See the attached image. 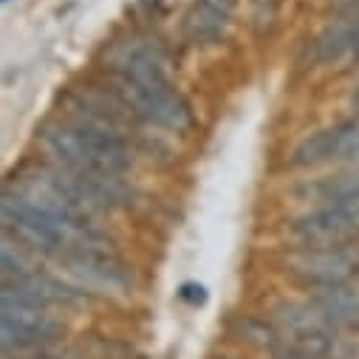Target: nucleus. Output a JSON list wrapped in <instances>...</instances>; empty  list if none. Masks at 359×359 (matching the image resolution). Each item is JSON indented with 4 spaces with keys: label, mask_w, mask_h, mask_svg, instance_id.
<instances>
[{
    "label": "nucleus",
    "mask_w": 359,
    "mask_h": 359,
    "mask_svg": "<svg viewBox=\"0 0 359 359\" xmlns=\"http://www.w3.org/2000/svg\"><path fill=\"white\" fill-rule=\"evenodd\" d=\"M161 4H164V0H139V6H142L147 15H156V12L161 9Z\"/></svg>",
    "instance_id": "16"
},
{
    "label": "nucleus",
    "mask_w": 359,
    "mask_h": 359,
    "mask_svg": "<svg viewBox=\"0 0 359 359\" xmlns=\"http://www.w3.org/2000/svg\"><path fill=\"white\" fill-rule=\"evenodd\" d=\"M232 337L255 351H266L272 356L275 351H280L286 345V337L280 334V328L272 323V320H260V317H252V314H241L232 320Z\"/></svg>",
    "instance_id": "10"
},
{
    "label": "nucleus",
    "mask_w": 359,
    "mask_h": 359,
    "mask_svg": "<svg viewBox=\"0 0 359 359\" xmlns=\"http://www.w3.org/2000/svg\"><path fill=\"white\" fill-rule=\"evenodd\" d=\"M320 314H325L337 328L342 331H359V278H351L345 283L334 286H317L309 289L306 297Z\"/></svg>",
    "instance_id": "7"
},
{
    "label": "nucleus",
    "mask_w": 359,
    "mask_h": 359,
    "mask_svg": "<svg viewBox=\"0 0 359 359\" xmlns=\"http://www.w3.org/2000/svg\"><path fill=\"white\" fill-rule=\"evenodd\" d=\"M68 280L85 294H128L133 286L130 269L116 257L111 246H71L60 255Z\"/></svg>",
    "instance_id": "4"
},
{
    "label": "nucleus",
    "mask_w": 359,
    "mask_h": 359,
    "mask_svg": "<svg viewBox=\"0 0 359 359\" xmlns=\"http://www.w3.org/2000/svg\"><path fill=\"white\" fill-rule=\"evenodd\" d=\"M351 18V57L356 60L359 57V12H353V15H348Z\"/></svg>",
    "instance_id": "14"
},
{
    "label": "nucleus",
    "mask_w": 359,
    "mask_h": 359,
    "mask_svg": "<svg viewBox=\"0 0 359 359\" xmlns=\"http://www.w3.org/2000/svg\"><path fill=\"white\" fill-rule=\"evenodd\" d=\"M331 136V164H356L359 161V114L328 128Z\"/></svg>",
    "instance_id": "12"
},
{
    "label": "nucleus",
    "mask_w": 359,
    "mask_h": 359,
    "mask_svg": "<svg viewBox=\"0 0 359 359\" xmlns=\"http://www.w3.org/2000/svg\"><path fill=\"white\" fill-rule=\"evenodd\" d=\"M4 232L6 238L23 243L32 252L40 255H65L74 246V235L62 221L32 204L18 190L6 187L4 193Z\"/></svg>",
    "instance_id": "1"
},
{
    "label": "nucleus",
    "mask_w": 359,
    "mask_h": 359,
    "mask_svg": "<svg viewBox=\"0 0 359 359\" xmlns=\"http://www.w3.org/2000/svg\"><path fill=\"white\" fill-rule=\"evenodd\" d=\"M272 323L280 328L289 345L303 351L325 353L331 359H345L351 351L348 331L337 328L325 314H320L309 300H283L272 309Z\"/></svg>",
    "instance_id": "2"
},
{
    "label": "nucleus",
    "mask_w": 359,
    "mask_h": 359,
    "mask_svg": "<svg viewBox=\"0 0 359 359\" xmlns=\"http://www.w3.org/2000/svg\"><path fill=\"white\" fill-rule=\"evenodd\" d=\"M226 23H229V9L212 4V0H198L184 15L182 32L190 46H215L226 34Z\"/></svg>",
    "instance_id": "9"
},
{
    "label": "nucleus",
    "mask_w": 359,
    "mask_h": 359,
    "mask_svg": "<svg viewBox=\"0 0 359 359\" xmlns=\"http://www.w3.org/2000/svg\"><path fill=\"white\" fill-rule=\"evenodd\" d=\"M289 238L297 246H337L359 241V201L325 204L289 224Z\"/></svg>",
    "instance_id": "6"
},
{
    "label": "nucleus",
    "mask_w": 359,
    "mask_h": 359,
    "mask_svg": "<svg viewBox=\"0 0 359 359\" xmlns=\"http://www.w3.org/2000/svg\"><path fill=\"white\" fill-rule=\"evenodd\" d=\"M294 196L300 201H309V204H317V207L359 201V167L311 178V182H306L294 190Z\"/></svg>",
    "instance_id": "8"
},
{
    "label": "nucleus",
    "mask_w": 359,
    "mask_h": 359,
    "mask_svg": "<svg viewBox=\"0 0 359 359\" xmlns=\"http://www.w3.org/2000/svg\"><path fill=\"white\" fill-rule=\"evenodd\" d=\"M272 359H331V356H325V353H314V351H303V348L286 342L280 351L272 353Z\"/></svg>",
    "instance_id": "13"
},
{
    "label": "nucleus",
    "mask_w": 359,
    "mask_h": 359,
    "mask_svg": "<svg viewBox=\"0 0 359 359\" xmlns=\"http://www.w3.org/2000/svg\"><path fill=\"white\" fill-rule=\"evenodd\" d=\"M221 359H232V356H221Z\"/></svg>",
    "instance_id": "18"
},
{
    "label": "nucleus",
    "mask_w": 359,
    "mask_h": 359,
    "mask_svg": "<svg viewBox=\"0 0 359 359\" xmlns=\"http://www.w3.org/2000/svg\"><path fill=\"white\" fill-rule=\"evenodd\" d=\"M351 51L353 48H351V18L348 15H342L339 20H334L314 40V60L317 62H339Z\"/></svg>",
    "instance_id": "11"
},
{
    "label": "nucleus",
    "mask_w": 359,
    "mask_h": 359,
    "mask_svg": "<svg viewBox=\"0 0 359 359\" xmlns=\"http://www.w3.org/2000/svg\"><path fill=\"white\" fill-rule=\"evenodd\" d=\"M334 6L339 15H353L359 12V0H334Z\"/></svg>",
    "instance_id": "15"
},
{
    "label": "nucleus",
    "mask_w": 359,
    "mask_h": 359,
    "mask_svg": "<svg viewBox=\"0 0 359 359\" xmlns=\"http://www.w3.org/2000/svg\"><path fill=\"white\" fill-rule=\"evenodd\" d=\"M351 108H353V114H359V82H356L353 94H351Z\"/></svg>",
    "instance_id": "17"
},
{
    "label": "nucleus",
    "mask_w": 359,
    "mask_h": 359,
    "mask_svg": "<svg viewBox=\"0 0 359 359\" xmlns=\"http://www.w3.org/2000/svg\"><path fill=\"white\" fill-rule=\"evenodd\" d=\"M170 51L158 37L150 34H122L105 46L108 74L136 85V88H161L170 85L167 76Z\"/></svg>",
    "instance_id": "3"
},
{
    "label": "nucleus",
    "mask_w": 359,
    "mask_h": 359,
    "mask_svg": "<svg viewBox=\"0 0 359 359\" xmlns=\"http://www.w3.org/2000/svg\"><path fill=\"white\" fill-rule=\"evenodd\" d=\"M286 272L306 289L359 278V241L337 246H294L286 255Z\"/></svg>",
    "instance_id": "5"
}]
</instances>
